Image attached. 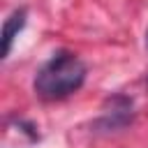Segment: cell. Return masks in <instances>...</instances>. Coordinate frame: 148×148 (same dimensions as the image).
<instances>
[{
  "instance_id": "6da1fadb",
  "label": "cell",
  "mask_w": 148,
  "mask_h": 148,
  "mask_svg": "<svg viewBox=\"0 0 148 148\" xmlns=\"http://www.w3.org/2000/svg\"><path fill=\"white\" fill-rule=\"evenodd\" d=\"M86 81V65L72 51L53 53L35 74V92L44 99H62L76 92Z\"/></svg>"
},
{
  "instance_id": "7a4b0ae2",
  "label": "cell",
  "mask_w": 148,
  "mask_h": 148,
  "mask_svg": "<svg viewBox=\"0 0 148 148\" xmlns=\"http://www.w3.org/2000/svg\"><path fill=\"white\" fill-rule=\"evenodd\" d=\"M25 21H28V9H25V7L14 9V12L5 18V23H2V51H0L2 60L12 53L14 39H16V37H18V32L25 28Z\"/></svg>"
},
{
  "instance_id": "3957f363",
  "label": "cell",
  "mask_w": 148,
  "mask_h": 148,
  "mask_svg": "<svg viewBox=\"0 0 148 148\" xmlns=\"http://www.w3.org/2000/svg\"><path fill=\"white\" fill-rule=\"evenodd\" d=\"M146 46H148V32H146Z\"/></svg>"
}]
</instances>
